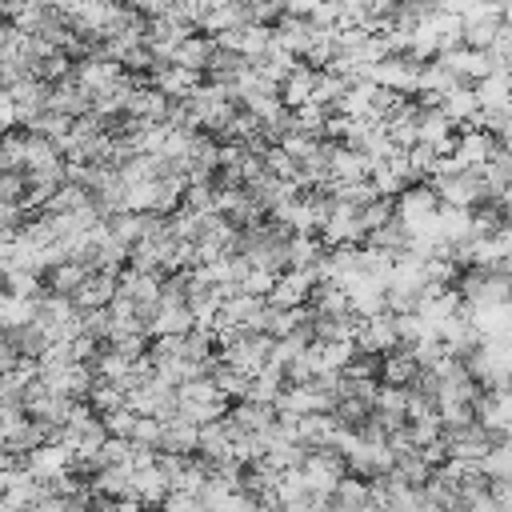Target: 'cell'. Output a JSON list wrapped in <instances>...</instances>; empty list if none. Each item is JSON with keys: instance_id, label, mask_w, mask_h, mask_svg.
Wrapping results in <instances>:
<instances>
[{"instance_id": "6da1fadb", "label": "cell", "mask_w": 512, "mask_h": 512, "mask_svg": "<svg viewBox=\"0 0 512 512\" xmlns=\"http://www.w3.org/2000/svg\"><path fill=\"white\" fill-rule=\"evenodd\" d=\"M28 512H72V500H68V496H60V492H44Z\"/></svg>"}]
</instances>
